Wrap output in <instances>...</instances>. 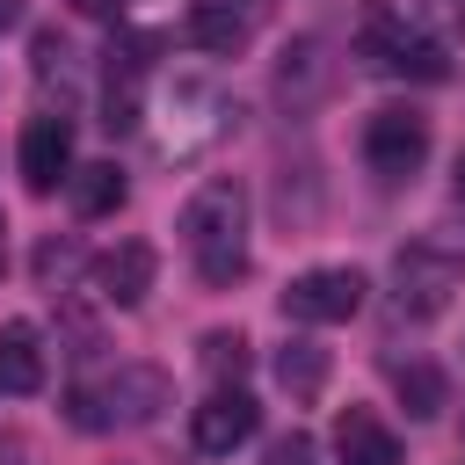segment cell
Segmentation results:
<instances>
[{
	"mask_svg": "<svg viewBox=\"0 0 465 465\" xmlns=\"http://www.w3.org/2000/svg\"><path fill=\"white\" fill-rule=\"evenodd\" d=\"M182 247H189V262H196V276L211 283V291H225V283H240L247 276V189L240 182H203L189 203H182Z\"/></svg>",
	"mask_w": 465,
	"mask_h": 465,
	"instance_id": "1",
	"label": "cell"
},
{
	"mask_svg": "<svg viewBox=\"0 0 465 465\" xmlns=\"http://www.w3.org/2000/svg\"><path fill=\"white\" fill-rule=\"evenodd\" d=\"M167 400H174L167 371H153V363H116L109 378L80 385L65 407H73L80 429H145V421H160Z\"/></svg>",
	"mask_w": 465,
	"mask_h": 465,
	"instance_id": "2",
	"label": "cell"
},
{
	"mask_svg": "<svg viewBox=\"0 0 465 465\" xmlns=\"http://www.w3.org/2000/svg\"><path fill=\"white\" fill-rule=\"evenodd\" d=\"M458 283H465V262H458L450 247H436V240H407V247L392 254V305H400L407 320H436Z\"/></svg>",
	"mask_w": 465,
	"mask_h": 465,
	"instance_id": "3",
	"label": "cell"
},
{
	"mask_svg": "<svg viewBox=\"0 0 465 465\" xmlns=\"http://www.w3.org/2000/svg\"><path fill=\"white\" fill-rule=\"evenodd\" d=\"M167 131H160V153L167 160H189V153H203L211 138H225V116H232V102L211 87V80H174V94H167Z\"/></svg>",
	"mask_w": 465,
	"mask_h": 465,
	"instance_id": "4",
	"label": "cell"
},
{
	"mask_svg": "<svg viewBox=\"0 0 465 465\" xmlns=\"http://www.w3.org/2000/svg\"><path fill=\"white\" fill-rule=\"evenodd\" d=\"M363 160H371V174L407 182V174L429 160V116H421V109H371V124H363Z\"/></svg>",
	"mask_w": 465,
	"mask_h": 465,
	"instance_id": "5",
	"label": "cell"
},
{
	"mask_svg": "<svg viewBox=\"0 0 465 465\" xmlns=\"http://www.w3.org/2000/svg\"><path fill=\"white\" fill-rule=\"evenodd\" d=\"M363 269H305L283 283V312L305 320V327H334V320H356L363 312Z\"/></svg>",
	"mask_w": 465,
	"mask_h": 465,
	"instance_id": "6",
	"label": "cell"
},
{
	"mask_svg": "<svg viewBox=\"0 0 465 465\" xmlns=\"http://www.w3.org/2000/svg\"><path fill=\"white\" fill-rule=\"evenodd\" d=\"M254 429H262V407H254V392H240V385H218V392L189 414V443H196L203 458H232Z\"/></svg>",
	"mask_w": 465,
	"mask_h": 465,
	"instance_id": "7",
	"label": "cell"
},
{
	"mask_svg": "<svg viewBox=\"0 0 465 465\" xmlns=\"http://www.w3.org/2000/svg\"><path fill=\"white\" fill-rule=\"evenodd\" d=\"M262 15H269V0H196L189 7V44L211 51V58H232V51L254 44Z\"/></svg>",
	"mask_w": 465,
	"mask_h": 465,
	"instance_id": "8",
	"label": "cell"
},
{
	"mask_svg": "<svg viewBox=\"0 0 465 465\" xmlns=\"http://www.w3.org/2000/svg\"><path fill=\"white\" fill-rule=\"evenodd\" d=\"M22 182L36 196L73 182V131H65V116H29L22 124Z\"/></svg>",
	"mask_w": 465,
	"mask_h": 465,
	"instance_id": "9",
	"label": "cell"
},
{
	"mask_svg": "<svg viewBox=\"0 0 465 465\" xmlns=\"http://www.w3.org/2000/svg\"><path fill=\"white\" fill-rule=\"evenodd\" d=\"M153 269H160V254H153L145 240H116V247L94 262V298H102V305H138V298L153 291Z\"/></svg>",
	"mask_w": 465,
	"mask_h": 465,
	"instance_id": "10",
	"label": "cell"
},
{
	"mask_svg": "<svg viewBox=\"0 0 465 465\" xmlns=\"http://www.w3.org/2000/svg\"><path fill=\"white\" fill-rule=\"evenodd\" d=\"M334 458L341 465H400V436L371 407H341L334 414Z\"/></svg>",
	"mask_w": 465,
	"mask_h": 465,
	"instance_id": "11",
	"label": "cell"
},
{
	"mask_svg": "<svg viewBox=\"0 0 465 465\" xmlns=\"http://www.w3.org/2000/svg\"><path fill=\"white\" fill-rule=\"evenodd\" d=\"M44 385V341L29 320H7L0 327V392H36Z\"/></svg>",
	"mask_w": 465,
	"mask_h": 465,
	"instance_id": "12",
	"label": "cell"
},
{
	"mask_svg": "<svg viewBox=\"0 0 465 465\" xmlns=\"http://www.w3.org/2000/svg\"><path fill=\"white\" fill-rule=\"evenodd\" d=\"M73 211L80 218H109V211H124V196H131V182H124V167L116 160H87V167H73Z\"/></svg>",
	"mask_w": 465,
	"mask_h": 465,
	"instance_id": "13",
	"label": "cell"
},
{
	"mask_svg": "<svg viewBox=\"0 0 465 465\" xmlns=\"http://www.w3.org/2000/svg\"><path fill=\"white\" fill-rule=\"evenodd\" d=\"M276 385H283L291 400H320V385H327V349H320V341H283V349H276Z\"/></svg>",
	"mask_w": 465,
	"mask_h": 465,
	"instance_id": "14",
	"label": "cell"
},
{
	"mask_svg": "<svg viewBox=\"0 0 465 465\" xmlns=\"http://www.w3.org/2000/svg\"><path fill=\"white\" fill-rule=\"evenodd\" d=\"M276 87H283V102H305V94H320L327 87V51L305 36V44H291L283 51V73H276Z\"/></svg>",
	"mask_w": 465,
	"mask_h": 465,
	"instance_id": "15",
	"label": "cell"
},
{
	"mask_svg": "<svg viewBox=\"0 0 465 465\" xmlns=\"http://www.w3.org/2000/svg\"><path fill=\"white\" fill-rule=\"evenodd\" d=\"M392 378H400V400H407L414 421H429V414L443 407V371H436V363H400Z\"/></svg>",
	"mask_w": 465,
	"mask_h": 465,
	"instance_id": "16",
	"label": "cell"
},
{
	"mask_svg": "<svg viewBox=\"0 0 465 465\" xmlns=\"http://www.w3.org/2000/svg\"><path fill=\"white\" fill-rule=\"evenodd\" d=\"M203 371H211L218 385H225V378L240 385V371H247V334H240V327H218V334H203Z\"/></svg>",
	"mask_w": 465,
	"mask_h": 465,
	"instance_id": "17",
	"label": "cell"
},
{
	"mask_svg": "<svg viewBox=\"0 0 465 465\" xmlns=\"http://www.w3.org/2000/svg\"><path fill=\"white\" fill-rule=\"evenodd\" d=\"M73 269H80V247H73V240H44V247H36V283H44V291H65Z\"/></svg>",
	"mask_w": 465,
	"mask_h": 465,
	"instance_id": "18",
	"label": "cell"
},
{
	"mask_svg": "<svg viewBox=\"0 0 465 465\" xmlns=\"http://www.w3.org/2000/svg\"><path fill=\"white\" fill-rule=\"evenodd\" d=\"M414 15L429 29V44H458L465 36V0H414Z\"/></svg>",
	"mask_w": 465,
	"mask_h": 465,
	"instance_id": "19",
	"label": "cell"
},
{
	"mask_svg": "<svg viewBox=\"0 0 465 465\" xmlns=\"http://www.w3.org/2000/svg\"><path fill=\"white\" fill-rule=\"evenodd\" d=\"M269 465H312V436H305V429H291L283 443H269Z\"/></svg>",
	"mask_w": 465,
	"mask_h": 465,
	"instance_id": "20",
	"label": "cell"
},
{
	"mask_svg": "<svg viewBox=\"0 0 465 465\" xmlns=\"http://www.w3.org/2000/svg\"><path fill=\"white\" fill-rule=\"evenodd\" d=\"M73 15H94V22H116L124 0H73Z\"/></svg>",
	"mask_w": 465,
	"mask_h": 465,
	"instance_id": "21",
	"label": "cell"
},
{
	"mask_svg": "<svg viewBox=\"0 0 465 465\" xmlns=\"http://www.w3.org/2000/svg\"><path fill=\"white\" fill-rule=\"evenodd\" d=\"M22 22V0H0V29H15Z\"/></svg>",
	"mask_w": 465,
	"mask_h": 465,
	"instance_id": "22",
	"label": "cell"
},
{
	"mask_svg": "<svg viewBox=\"0 0 465 465\" xmlns=\"http://www.w3.org/2000/svg\"><path fill=\"white\" fill-rule=\"evenodd\" d=\"M458 196H465V153H458Z\"/></svg>",
	"mask_w": 465,
	"mask_h": 465,
	"instance_id": "23",
	"label": "cell"
}]
</instances>
